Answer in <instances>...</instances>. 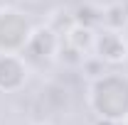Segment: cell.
I'll use <instances>...</instances> for the list:
<instances>
[{"instance_id": "1", "label": "cell", "mask_w": 128, "mask_h": 125, "mask_svg": "<svg viewBox=\"0 0 128 125\" xmlns=\"http://www.w3.org/2000/svg\"><path fill=\"white\" fill-rule=\"evenodd\" d=\"M89 108L98 120L121 125L128 120V76L98 74L89 86Z\"/></svg>"}, {"instance_id": "2", "label": "cell", "mask_w": 128, "mask_h": 125, "mask_svg": "<svg viewBox=\"0 0 128 125\" xmlns=\"http://www.w3.org/2000/svg\"><path fill=\"white\" fill-rule=\"evenodd\" d=\"M34 25L15 7H0V54H22Z\"/></svg>"}, {"instance_id": "3", "label": "cell", "mask_w": 128, "mask_h": 125, "mask_svg": "<svg viewBox=\"0 0 128 125\" xmlns=\"http://www.w3.org/2000/svg\"><path fill=\"white\" fill-rule=\"evenodd\" d=\"M96 59L101 64H118L128 62V37L123 34V30H113V27H104L101 32H96L94 39V49Z\"/></svg>"}, {"instance_id": "4", "label": "cell", "mask_w": 128, "mask_h": 125, "mask_svg": "<svg viewBox=\"0 0 128 125\" xmlns=\"http://www.w3.org/2000/svg\"><path fill=\"white\" fill-rule=\"evenodd\" d=\"M30 78V66L22 54H0V93H17Z\"/></svg>"}, {"instance_id": "5", "label": "cell", "mask_w": 128, "mask_h": 125, "mask_svg": "<svg viewBox=\"0 0 128 125\" xmlns=\"http://www.w3.org/2000/svg\"><path fill=\"white\" fill-rule=\"evenodd\" d=\"M59 47H62V39L52 27H34L22 54H30L34 59H54L59 54Z\"/></svg>"}, {"instance_id": "6", "label": "cell", "mask_w": 128, "mask_h": 125, "mask_svg": "<svg viewBox=\"0 0 128 125\" xmlns=\"http://www.w3.org/2000/svg\"><path fill=\"white\" fill-rule=\"evenodd\" d=\"M94 39H96V32L91 25H84V22H76L72 25L66 34H64V44H69L72 49H76L79 54H86L89 49H94Z\"/></svg>"}, {"instance_id": "7", "label": "cell", "mask_w": 128, "mask_h": 125, "mask_svg": "<svg viewBox=\"0 0 128 125\" xmlns=\"http://www.w3.org/2000/svg\"><path fill=\"white\" fill-rule=\"evenodd\" d=\"M123 125H128V120H126V123H123Z\"/></svg>"}]
</instances>
